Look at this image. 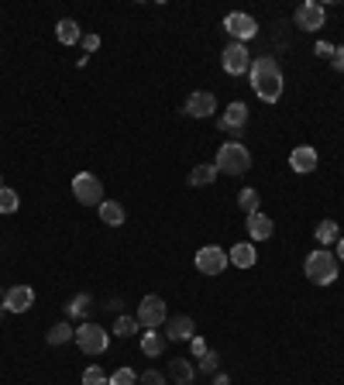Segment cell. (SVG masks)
Listing matches in <instances>:
<instances>
[{"mask_svg":"<svg viewBox=\"0 0 344 385\" xmlns=\"http://www.w3.org/2000/svg\"><path fill=\"white\" fill-rule=\"evenodd\" d=\"M166 334H158V330H145V337H141V354H148V358H158L162 351H166Z\"/></svg>","mask_w":344,"mask_h":385,"instance_id":"ffe728a7","label":"cell"},{"mask_svg":"<svg viewBox=\"0 0 344 385\" xmlns=\"http://www.w3.org/2000/svg\"><path fill=\"white\" fill-rule=\"evenodd\" d=\"M166 337L169 341H193L196 337V324H193V317H186V313H179V317H172V320H166Z\"/></svg>","mask_w":344,"mask_h":385,"instance_id":"9a60e30c","label":"cell"},{"mask_svg":"<svg viewBox=\"0 0 344 385\" xmlns=\"http://www.w3.org/2000/svg\"><path fill=\"white\" fill-rule=\"evenodd\" d=\"M190 347H193V354H196V358H203V354L211 351V347H207V341H203L200 334H196V337H193V341H190Z\"/></svg>","mask_w":344,"mask_h":385,"instance_id":"d6a6232c","label":"cell"},{"mask_svg":"<svg viewBox=\"0 0 344 385\" xmlns=\"http://www.w3.org/2000/svg\"><path fill=\"white\" fill-rule=\"evenodd\" d=\"M96 210H100V220H103L107 227H121V224H124V207L114 203V200H103Z\"/></svg>","mask_w":344,"mask_h":385,"instance_id":"d6986e66","label":"cell"},{"mask_svg":"<svg viewBox=\"0 0 344 385\" xmlns=\"http://www.w3.org/2000/svg\"><path fill=\"white\" fill-rule=\"evenodd\" d=\"M217 175H221V173H217V165H213V162H211V165H196V169L190 173V186H211Z\"/></svg>","mask_w":344,"mask_h":385,"instance_id":"cb8c5ba5","label":"cell"},{"mask_svg":"<svg viewBox=\"0 0 344 385\" xmlns=\"http://www.w3.org/2000/svg\"><path fill=\"white\" fill-rule=\"evenodd\" d=\"M213 165H217V173L245 175L251 169L248 145H241V141H228V145H221V148H217V158H213Z\"/></svg>","mask_w":344,"mask_h":385,"instance_id":"3957f363","label":"cell"},{"mask_svg":"<svg viewBox=\"0 0 344 385\" xmlns=\"http://www.w3.org/2000/svg\"><path fill=\"white\" fill-rule=\"evenodd\" d=\"M83 385H107V371L100 365H90L83 371Z\"/></svg>","mask_w":344,"mask_h":385,"instance_id":"f546056e","label":"cell"},{"mask_svg":"<svg viewBox=\"0 0 344 385\" xmlns=\"http://www.w3.org/2000/svg\"><path fill=\"white\" fill-rule=\"evenodd\" d=\"M0 186H4V179H0Z\"/></svg>","mask_w":344,"mask_h":385,"instance_id":"60d3db41","label":"cell"},{"mask_svg":"<svg viewBox=\"0 0 344 385\" xmlns=\"http://www.w3.org/2000/svg\"><path fill=\"white\" fill-rule=\"evenodd\" d=\"M73 196H76L83 207H100L103 203V183L93 173H79L73 179Z\"/></svg>","mask_w":344,"mask_h":385,"instance_id":"8992f818","label":"cell"},{"mask_svg":"<svg viewBox=\"0 0 344 385\" xmlns=\"http://www.w3.org/2000/svg\"><path fill=\"white\" fill-rule=\"evenodd\" d=\"M31 303H35V289L31 286H11L7 292H4V307H7V313H28Z\"/></svg>","mask_w":344,"mask_h":385,"instance_id":"7c38bea8","label":"cell"},{"mask_svg":"<svg viewBox=\"0 0 344 385\" xmlns=\"http://www.w3.org/2000/svg\"><path fill=\"white\" fill-rule=\"evenodd\" d=\"M79 45H83V48H86V56H90V52H96V48H100V35H83V41H79Z\"/></svg>","mask_w":344,"mask_h":385,"instance_id":"836d02e7","label":"cell"},{"mask_svg":"<svg viewBox=\"0 0 344 385\" xmlns=\"http://www.w3.org/2000/svg\"><path fill=\"white\" fill-rule=\"evenodd\" d=\"M18 207H21L18 190H11V186H0V213H14Z\"/></svg>","mask_w":344,"mask_h":385,"instance_id":"4316f807","label":"cell"},{"mask_svg":"<svg viewBox=\"0 0 344 385\" xmlns=\"http://www.w3.org/2000/svg\"><path fill=\"white\" fill-rule=\"evenodd\" d=\"M338 262H344V237L338 241Z\"/></svg>","mask_w":344,"mask_h":385,"instance_id":"74e56055","label":"cell"},{"mask_svg":"<svg viewBox=\"0 0 344 385\" xmlns=\"http://www.w3.org/2000/svg\"><path fill=\"white\" fill-rule=\"evenodd\" d=\"M90 307H93V296L90 292H76L73 303H69V313L73 317H90Z\"/></svg>","mask_w":344,"mask_h":385,"instance_id":"83f0119b","label":"cell"},{"mask_svg":"<svg viewBox=\"0 0 344 385\" xmlns=\"http://www.w3.org/2000/svg\"><path fill=\"white\" fill-rule=\"evenodd\" d=\"M289 169H293V173H300V175L313 173V169H317V148H310V145L293 148V152H289Z\"/></svg>","mask_w":344,"mask_h":385,"instance_id":"5bb4252c","label":"cell"},{"mask_svg":"<svg viewBox=\"0 0 344 385\" xmlns=\"http://www.w3.org/2000/svg\"><path fill=\"white\" fill-rule=\"evenodd\" d=\"M217 365H221V354H217V351H207V354L200 358V371H203V375H217Z\"/></svg>","mask_w":344,"mask_h":385,"instance_id":"4dcf8cb0","label":"cell"},{"mask_svg":"<svg viewBox=\"0 0 344 385\" xmlns=\"http://www.w3.org/2000/svg\"><path fill=\"white\" fill-rule=\"evenodd\" d=\"M0 303H4V292H0Z\"/></svg>","mask_w":344,"mask_h":385,"instance_id":"ab89813d","label":"cell"},{"mask_svg":"<svg viewBox=\"0 0 344 385\" xmlns=\"http://www.w3.org/2000/svg\"><path fill=\"white\" fill-rule=\"evenodd\" d=\"M293 18H296V28H300V31H320L324 21H327V7L320 0H303V4L296 7Z\"/></svg>","mask_w":344,"mask_h":385,"instance_id":"ba28073f","label":"cell"},{"mask_svg":"<svg viewBox=\"0 0 344 385\" xmlns=\"http://www.w3.org/2000/svg\"><path fill=\"white\" fill-rule=\"evenodd\" d=\"M313 237H317V245H338L341 241V227H338V220H320L317 224V231H313Z\"/></svg>","mask_w":344,"mask_h":385,"instance_id":"44dd1931","label":"cell"},{"mask_svg":"<svg viewBox=\"0 0 344 385\" xmlns=\"http://www.w3.org/2000/svg\"><path fill=\"white\" fill-rule=\"evenodd\" d=\"M169 320V309H166V299L162 296H145L141 303H138V324L145 330H155V327H162Z\"/></svg>","mask_w":344,"mask_h":385,"instance_id":"5b68a950","label":"cell"},{"mask_svg":"<svg viewBox=\"0 0 344 385\" xmlns=\"http://www.w3.org/2000/svg\"><path fill=\"white\" fill-rule=\"evenodd\" d=\"M238 207H241V210L251 217V213L262 210V196H258L255 190H241V192H238Z\"/></svg>","mask_w":344,"mask_h":385,"instance_id":"d4e9b609","label":"cell"},{"mask_svg":"<svg viewBox=\"0 0 344 385\" xmlns=\"http://www.w3.org/2000/svg\"><path fill=\"white\" fill-rule=\"evenodd\" d=\"M193 265H196L200 275H221V272L228 269V251L221 248V245H207V248L196 251Z\"/></svg>","mask_w":344,"mask_h":385,"instance_id":"52a82bcc","label":"cell"},{"mask_svg":"<svg viewBox=\"0 0 344 385\" xmlns=\"http://www.w3.org/2000/svg\"><path fill=\"white\" fill-rule=\"evenodd\" d=\"M228 262L234 269H251V265L258 262V248H255L251 241H241V245H234V248L228 251Z\"/></svg>","mask_w":344,"mask_h":385,"instance_id":"2e32d148","label":"cell"},{"mask_svg":"<svg viewBox=\"0 0 344 385\" xmlns=\"http://www.w3.org/2000/svg\"><path fill=\"white\" fill-rule=\"evenodd\" d=\"M221 66H224L228 76H245V73L251 69V52L241 45V41H231L228 48L221 52Z\"/></svg>","mask_w":344,"mask_h":385,"instance_id":"9c48e42d","label":"cell"},{"mask_svg":"<svg viewBox=\"0 0 344 385\" xmlns=\"http://www.w3.org/2000/svg\"><path fill=\"white\" fill-rule=\"evenodd\" d=\"M4 313H7V307H4V303H0V320H4Z\"/></svg>","mask_w":344,"mask_h":385,"instance_id":"f35d334b","label":"cell"},{"mask_svg":"<svg viewBox=\"0 0 344 385\" xmlns=\"http://www.w3.org/2000/svg\"><path fill=\"white\" fill-rule=\"evenodd\" d=\"M56 38L62 41V45H79V41H83V31H79V24L73 18H62L56 24Z\"/></svg>","mask_w":344,"mask_h":385,"instance_id":"ac0fdd59","label":"cell"},{"mask_svg":"<svg viewBox=\"0 0 344 385\" xmlns=\"http://www.w3.org/2000/svg\"><path fill=\"white\" fill-rule=\"evenodd\" d=\"M303 272L313 286H330V282H338V275H341V269H338V255H334L330 248L310 251L306 262H303Z\"/></svg>","mask_w":344,"mask_h":385,"instance_id":"7a4b0ae2","label":"cell"},{"mask_svg":"<svg viewBox=\"0 0 344 385\" xmlns=\"http://www.w3.org/2000/svg\"><path fill=\"white\" fill-rule=\"evenodd\" d=\"M334 48H338V45H330V41H317V56L334 58Z\"/></svg>","mask_w":344,"mask_h":385,"instance_id":"d590c367","label":"cell"},{"mask_svg":"<svg viewBox=\"0 0 344 385\" xmlns=\"http://www.w3.org/2000/svg\"><path fill=\"white\" fill-rule=\"evenodd\" d=\"M245 124H248V103H241V100L228 103V111L221 114V131H234V135H241Z\"/></svg>","mask_w":344,"mask_h":385,"instance_id":"4fadbf2b","label":"cell"},{"mask_svg":"<svg viewBox=\"0 0 344 385\" xmlns=\"http://www.w3.org/2000/svg\"><path fill=\"white\" fill-rule=\"evenodd\" d=\"M138 330H141L138 317H124V313L117 317V324H114V334H117V337H134Z\"/></svg>","mask_w":344,"mask_h":385,"instance_id":"484cf974","label":"cell"},{"mask_svg":"<svg viewBox=\"0 0 344 385\" xmlns=\"http://www.w3.org/2000/svg\"><path fill=\"white\" fill-rule=\"evenodd\" d=\"M107 385H138V371L134 368H117L107 375Z\"/></svg>","mask_w":344,"mask_h":385,"instance_id":"f1b7e54d","label":"cell"},{"mask_svg":"<svg viewBox=\"0 0 344 385\" xmlns=\"http://www.w3.org/2000/svg\"><path fill=\"white\" fill-rule=\"evenodd\" d=\"M169 368H172V379H176V385H190L193 379H196V368H193L186 358H172Z\"/></svg>","mask_w":344,"mask_h":385,"instance_id":"7402d4cb","label":"cell"},{"mask_svg":"<svg viewBox=\"0 0 344 385\" xmlns=\"http://www.w3.org/2000/svg\"><path fill=\"white\" fill-rule=\"evenodd\" d=\"M248 79H251V90L258 100H265V103H275L279 96H283V86H286V79H283V69H279V62L272 56H262L251 62L248 69Z\"/></svg>","mask_w":344,"mask_h":385,"instance_id":"6da1fadb","label":"cell"},{"mask_svg":"<svg viewBox=\"0 0 344 385\" xmlns=\"http://www.w3.org/2000/svg\"><path fill=\"white\" fill-rule=\"evenodd\" d=\"M138 382H141V385H166V375H162V371H152V368H148V371H145V375H141Z\"/></svg>","mask_w":344,"mask_h":385,"instance_id":"1f68e13d","label":"cell"},{"mask_svg":"<svg viewBox=\"0 0 344 385\" xmlns=\"http://www.w3.org/2000/svg\"><path fill=\"white\" fill-rule=\"evenodd\" d=\"M79 344V351L83 354H103L107 351V344H111V334L100 327V324H90V320H83L76 327V337H73Z\"/></svg>","mask_w":344,"mask_h":385,"instance_id":"277c9868","label":"cell"},{"mask_svg":"<svg viewBox=\"0 0 344 385\" xmlns=\"http://www.w3.org/2000/svg\"><path fill=\"white\" fill-rule=\"evenodd\" d=\"M213 385H231V379H228V375H221V371H217V375H213Z\"/></svg>","mask_w":344,"mask_h":385,"instance_id":"8d00e7d4","label":"cell"},{"mask_svg":"<svg viewBox=\"0 0 344 385\" xmlns=\"http://www.w3.org/2000/svg\"><path fill=\"white\" fill-rule=\"evenodd\" d=\"M73 337H76V330L69 327V324H52V327H49V334H45V341H49V344H52V347H59V344H69Z\"/></svg>","mask_w":344,"mask_h":385,"instance_id":"603a6c76","label":"cell"},{"mask_svg":"<svg viewBox=\"0 0 344 385\" xmlns=\"http://www.w3.org/2000/svg\"><path fill=\"white\" fill-rule=\"evenodd\" d=\"M245 227H248L251 245H255V241H268V237L275 234V224H272V220H268V217H265L262 210H258V213H251V217H248V224H245Z\"/></svg>","mask_w":344,"mask_h":385,"instance_id":"e0dca14e","label":"cell"},{"mask_svg":"<svg viewBox=\"0 0 344 385\" xmlns=\"http://www.w3.org/2000/svg\"><path fill=\"white\" fill-rule=\"evenodd\" d=\"M224 31H228L234 41H245L248 38H255L258 35V21L251 18V14H245V11H231L228 18H224Z\"/></svg>","mask_w":344,"mask_h":385,"instance_id":"30bf717a","label":"cell"},{"mask_svg":"<svg viewBox=\"0 0 344 385\" xmlns=\"http://www.w3.org/2000/svg\"><path fill=\"white\" fill-rule=\"evenodd\" d=\"M186 117H196V120H203V117H211L213 111H217V96L211 93V90H196V93H190V100H186Z\"/></svg>","mask_w":344,"mask_h":385,"instance_id":"8fae6325","label":"cell"},{"mask_svg":"<svg viewBox=\"0 0 344 385\" xmlns=\"http://www.w3.org/2000/svg\"><path fill=\"white\" fill-rule=\"evenodd\" d=\"M330 66H334L338 73H344V45H338V48H334V58H330Z\"/></svg>","mask_w":344,"mask_h":385,"instance_id":"e575fe53","label":"cell"}]
</instances>
